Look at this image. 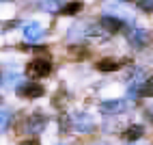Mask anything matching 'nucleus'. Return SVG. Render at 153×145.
<instances>
[{
	"label": "nucleus",
	"instance_id": "nucleus-7",
	"mask_svg": "<svg viewBox=\"0 0 153 145\" xmlns=\"http://www.w3.org/2000/svg\"><path fill=\"white\" fill-rule=\"evenodd\" d=\"M45 115H41V113H33L28 119H26V130L30 134H39L43 128H45Z\"/></svg>",
	"mask_w": 153,
	"mask_h": 145
},
{
	"label": "nucleus",
	"instance_id": "nucleus-18",
	"mask_svg": "<svg viewBox=\"0 0 153 145\" xmlns=\"http://www.w3.org/2000/svg\"><path fill=\"white\" fill-rule=\"evenodd\" d=\"M151 113H153V110H151Z\"/></svg>",
	"mask_w": 153,
	"mask_h": 145
},
{
	"label": "nucleus",
	"instance_id": "nucleus-1",
	"mask_svg": "<svg viewBox=\"0 0 153 145\" xmlns=\"http://www.w3.org/2000/svg\"><path fill=\"white\" fill-rule=\"evenodd\" d=\"M28 76L33 78H43V76H50V71H52V63H50V59H33L26 67Z\"/></svg>",
	"mask_w": 153,
	"mask_h": 145
},
{
	"label": "nucleus",
	"instance_id": "nucleus-17",
	"mask_svg": "<svg viewBox=\"0 0 153 145\" xmlns=\"http://www.w3.org/2000/svg\"><path fill=\"white\" fill-rule=\"evenodd\" d=\"M0 76H2V74H0Z\"/></svg>",
	"mask_w": 153,
	"mask_h": 145
},
{
	"label": "nucleus",
	"instance_id": "nucleus-10",
	"mask_svg": "<svg viewBox=\"0 0 153 145\" xmlns=\"http://www.w3.org/2000/svg\"><path fill=\"white\" fill-rule=\"evenodd\" d=\"M125 65V61H117V59H101L97 61V69L99 71H117Z\"/></svg>",
	"mask_w": 153,
	"mask_h": 145
},
{
	"label": "nucleus",
	"instance_id": "nucleus-9",
	"mask_svg": "<svg viewBox=\"0 0 153 145\" xmlns=\"http://www.w3.org/2000/svg\"><path fill=\"white\" fill-rule=\"evenodd\" d=\"M99 26L104 28L106 33H117V30H121V28H123V20H119V17H114V15L106 13L104 17L99 20Z\"/></svg>",
	"mask_w": 153,
	"mask_h": 145
},
{
	"label": "nucleus",
	"instance_id": "nucleus-5",
	"mask_svg": "<svg viewBox=\"0 0 153 145\" xmlns=\"http://www.w3.org/2000/svg\"><path fill=\"white\" fill-rule=\"evenodd\" d=\"M127 108V102L125 100H106L99 104V110L104 113V115H119V113H123Z\"/></svg>",
	"mask_w": 153,
	"mask_h": 145
},
{
	"label": "nucleus",
	"instance_id": "nucleus-13",
	"mask_svg": "<svg viewBox=\"0 0 153 145\" xmlns=\"http://www.w3.org/2000/svg\"><path fill=\"white\" fill-rule=\"evenodd\" d=\"M39 7L48 13H56V11H60V0H41Z\"/></svg>",
	"mask_w": 153,
	"mask_h": 145
},
{
	"label": "nucleus",
	"instance_id": "nucleus-12",
	"mask_svg": "<svg viewBox=\"0 0 153 145\" xmlns=\"http://www.w3.org/2000/svg\"><path fill=\"white\" fill-rule=\"evenodd\" d=\"M142 134H145V128L136 123V126H129V128L123 132V139H125V141H129V143H134V141H138V139L142 137Z\"/></svg>",
	"mask_w": 153,
	"mask_h": 145
},
{
	"label": "nucleus",
	"instance_id": "nucleus-15",
	"mask_svg": "<svg viewBox=\"0 0 153 145\" xmlns=\"http://www.w3.org/2000/svg\"><path fill=\"white\" fill-rule=\"evenodd\" d=\"M138 95H145V98H147V95H153V78H149L145 85H142V89H140Z\"/></svg>",
	"mask_w": 153,
	"mask_h": 145
},
{
	"label": "nucleus",
	"instance_id": "nucleus-8",
	"mask_svg": "<svg viewBox=\"0 0 153 145\" xmlns=\"http://www.w3.org/2000/svg\"><path fill=\"white\" fill-rule=\"evenodd\" d=\"M43 35H45V28L39 22H28L24 26V39L26 41H39Z\"/></svg>",
	"mask_w": 153,
	"mask_h": 145
},
{
	"label": "nucleus",
	"instance_id": "nucleus-3",
	"mask_svg": "<svg viewBox=\"0 0 153 145\" xmlns=\"http://www.w3.org/2000/svg\"><path fill=\"white\" fill-rule=\"evenodd\" d=\"M15 91H17V95H22L26 100H37L45 93V89L39 85V82H22V85L15 87Z\"/></svg>",
	"mask_w": 153,
	"mask_h": 145
},
{
	"label": "nucleus",
	"instance_id": "nucleus-16",
	"mask_svg": "<svg viewBox=\"0 0 153 145\" xmlns=\"http://www.w3.org/2000/svg\"><path fill=\"white\" fill-rule=\"evenodd\" d=\"M138 7L142 9V11L151 13V11H153V0H138Z\"/></svg>",
	"mask_w": 153,
	"mask_h": 145
},
{
	"label": "nucleus",
	"instance_id": "nucleus-14",
	"mask_svg": "<svg viewBox=\"0 0 153 145\" xmlns=\"http://www.w3.org/2000/svg\"><path fill=\"white\" fill-rule=\"evenodd\" d=\"M80 9H82V2H69L65 7H60V13L63 15H76Z\"/></svg>",
	"mask_w": 153,
	"mask_h": 145
},
{
	"label": "nucleus",
	"instance_id": "nucleus-6",
	"mask_svg": "<svg viewBox=\"0 0 153 145\" xmlns=\"http://www.w3.org/2000/svg\"><path fill=\"white\" fill-rule=\"evenodd\" d=\"M104 9L110 13V15H114V17H119V20H125V22H131V15H129V11L123 7V5H119L117 0H108V2L104 5Z\"/></svg>",
	"mask_w": 153,
	"mask_h": 145
},
{
	"label": "nucleus",
	"instance_id": "nucleus-4",
	"mask_svg": "<svg viewBox=\"0 0 153 145\" xmlns=\"http://www.w3.org/2000/svg\"><path fill=\"white\" fill-rule=\"evenodd\" d=\"M127 41L134 48H145L147 44H149V33L145 28H129V33H127Z\"/></svg>",
	"mask_w": 153,
	"mask_h": 145
},
{
	"label": "nucleus",
	"instance_id": "nucleus-2",
	"mask_svg": "<svg viewBox=\"0 0 153 145\" xmlns=\"http://www.w3.org/2000/svg\"><path fill=\"white\" fill-rule=\"evenodd\" d=\"M69 119H71V126H74V130L82 132V134H88V132L95 130V121H93V117H91L88 113H74Z\"/></svg>",
	"mask_w": 153,
	"mask_h": 145
},
{
	"label": "nucleus",
	"instance_id": "nucleus-11",
	"mask_svg": "<svg viewBox=\"0 0 153 145\" xmlns=\"http://www.w3.org/2000/svg\"><path fill=\"white\" fill-rule=\"evenodd\" d=\"M11 121H13V113H11V108L0 106V134H4V132L9 130Z\"/></svg>",
	"mask_w": 153,
	"mask_h": 145
}]
</instances>
